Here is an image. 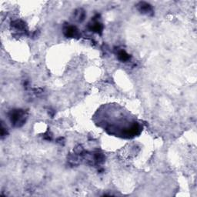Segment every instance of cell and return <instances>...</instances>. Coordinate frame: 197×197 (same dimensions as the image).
<instances>
[{"label":"cell","instance_id":"cell-3","mask_svg":"<svg viewBox=\"0 0 197 197\" xmlns=\"http://www.w3.org/2000/svg\"><path fill=\"white\" fill-rule=\"evenodd\" d=\"M77 33L76 28L73 27V26H69L65 29V34L66 36L69 37H73L75 36Z\"/></svg>","mask_w":197,"mask_h":197},{"label":"cell","instance_id":"cell-2","mask_svg":"<svg viewBox=\"0 0 197 197\" xmlns=\"http://www.w3.org/2000/svg\"><path fill=\"white\" fill-rule=\"evenodd\" d=\"M139 8H140V11L143 13H149L152 12L151 5L146 2H140L139 4Z\"/></svg>","mask_w":197,"mask_h":197},{"label":"cell","instance_id":"cell-1","mask_svg":"<svg viewBox=\"0 0 197 197\" xmlns=\"http://www.w3.org/2000/svg\"><path fill=\"white\" fill-rule=\"evenodd\" d=\"M12 122L17 126H19L20 125L23 124L25 121V112L23 110H16L12 112L11 116H10Z\"/></svg>","mask_w":197,"mask_h":197},{"label":"cell","instance_id":"cell-5","mask_svg":"<svg viewBox=\"0 0 197 197\" xmlns=\"http://www.w3.org/2000/svg\"><path fill=\"white\" fill-rule=\"evenodd\" d=\"M92 30H93L94 32H101L102 30H103V25H102V24L99 23H95L94 25L92 26Z\"/></svg>","mask_w":197,"mask_h":197},{"label":"cell","instance_id":"cell-4","mask_svg":"<svg viewBox=\"0 0 197 197\" xmlns=\"http://www.w3.org/2000/svg\"><path fill=\"white\" fill-rule=\"evenodd\" d=\"M118 56H119V59L121 60V61H127V60H129V57H130L129 55L127 54V53L123 50H122L119 52V54H118Z\"/></svg>","mask_w":197,"mask_h":197}]
</instances>
